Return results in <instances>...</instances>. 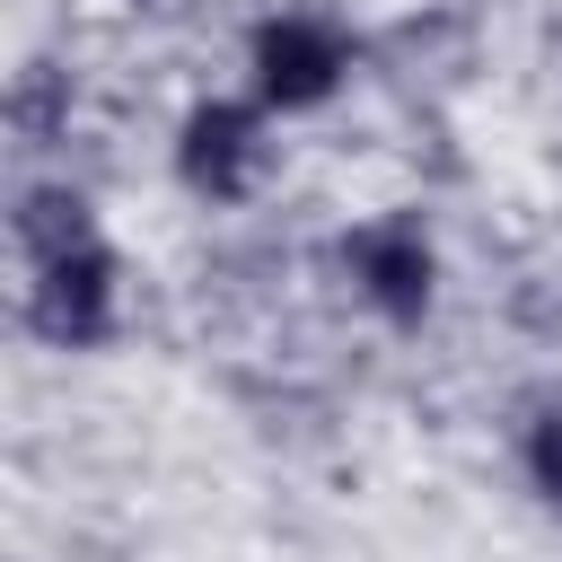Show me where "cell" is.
<instances>
[{
    "label": "cell",
    "mask_w": 562,
    "mask_h": 562,
    "mask_svg": "<svg viewBox=\"0 0 562 562\" xmlns=\"http://www.w3.org/2000/svg\"><path fill=\"white\" fill-rule=\"evenodd\" d=\"M272 167V105L263 97H202L176 123V176L202 202H246Z\"/></svg>",
    "instance_id": "cell-1"
},
{
    "label": "cell",
    "mask_w": 562,
    "mask_h": 562,
    "mask_svg": "<svg viewBox=\"0 0 562 562\" xmlns=\"http://www.w3.org/2000/svg\"><path fill=\"white\" fill-rule=\"evenodd\" d=\"M246 70H255V97H263L272 114H316V105L351 79V35H342L334 18H316V9H281V18L255 26Z\"/></svg>",
    "instance_id": "cell-2"
},
{
    "label": "cell",
    "mask_w": 562,
    "mask_h": 562,
    "mask_svg": "<svg viewBox=\"0 0 562 562\" xmlns=\"http://www.w3.org/2000/svg\"><path fill=\"white\" fill-rule=\"evenodd\" d=\"M123 316V272H114V246L88 237L70 255H44L35 281H26V325L53 342V351H97Z\"/></svg>",
    "instance_id": "cell-3"
},
{
    "label": "cell",
    "mask_w": 562,
    "mask_h": 562,
    "mask_svg": "<svg viewBox=\"0 0 562 562\" xmlns=\"http://www.w3.org/2000/svg\"><path fill=\"white\" fill-rule=\"evenodd\" d=\"M342 272H351V290L386 316V325H422L430 316V290H439V255H430V237H422V220H404V211H386V220H360V228H342Z\"/></svg>",
    "instance_id": "cell-4"
},
{
    "label": "cell",
    "mask_w": 562,
    "mask_h": 562,
    "mask_svg": "<svg viewBox=\"0 0 562 562\" xmlns=\"http://www.w3.org/2000/svg\"><path fill=\"white\" fill-rule=\"evenodd\" d=\"M88 237H97L88 193H70V184H35V193L18 202V246H26V263L70 255V246H88Z\"/></svg>",
    "instance_id": "cell-5"
},
{
    "label": "cell",
    "mask_w": 562,
    "mask_h": 562,
    "mask_svg": "<svg viewBox=\"0 0 562 562\" xmlns=\"http://www.w3.org/2000/svg\"><path fill=\"white\" fill-rule=\"evenodd\" d=\"M527 474H536V492L562 509V413H544V422L527 430Z\"/></svg>",
    "instance_id": "cell-6"
}]
</instances>
